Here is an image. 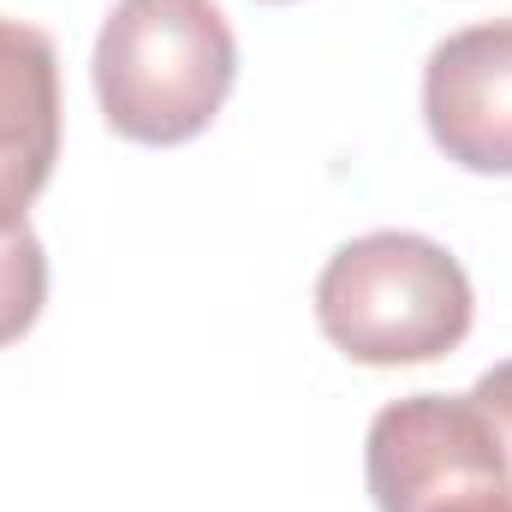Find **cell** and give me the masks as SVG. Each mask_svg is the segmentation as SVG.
<instances>
[{
	"label": "cell",
	"mask_w": 512,
	"mask_h": 512,
	"mask_svg": "<svg viewBox=\"0 0 512 512\" xmlns=\"http://www.w3.org/2000/svg\"><path fill=\"white\" fill-rule=\"evenodd\" d=\"M96 96L131 143H191L239 78V42L215 0H120L96 36Z\"/></svg>",
	"instance_id": "cell-1"
},
{
	"label": "cell",
	"mask_w": 512,
	"mask_h": 512,
	"mask_svg": "<svg viewBox=\"0 0 512 512\" xmlns=\"http://www.w3.org/2000/svg\"><path fill=\"white\" fill-rule=\"evenodd\" d=\"M316 322L352 364H435L471 334V280L423 233H364L328 256Z\"/></svg>",
	"instance_id": "cell-2"
},
{
	"label": "cell",
	"mask_w": 512,
	"mask_h": 512,
	"mask_svg": "<svg viewBox=\"0 0 512 512\" xmlns=\"http://www.w3.org/2000/svg\"><path fill=\"white\" fill-rule=\"evenodd\" d=\"M376 512H512V471L471 393H411L376 411L364 447Z\"/></svg>",
	"instance_id": "cell-3"
},
{
	"label": "cell",
	"mask_w": 512,
	"mask_h": 512,
	"mask_svg": "<svg viewBox=\"0 0 512 512\" xmlns=\"http://www.w3.org/2000/svg\"><path fill=\"white\" fill-rule=\"evenodd\" d=\"M423 120L465 173H512V18L453 30L423 66Z\"/></svg>",
	"instance_id": "cell-4"
},
{
	"label": "cell",
	"mask_w": 512,
	"mask_h": 512,
	"mask_svg": "<svg viewBox=\"0 0 512 512\" xmlns=\"http://www.w3.org/2000/svg\"><path fill=\"white\" fill-rule=\"evenodd\" d=\"M60 161V54L48 30L0 18V233L24 227Z\"/></svg>",
	"instance_id": "cell-5"
},
{
	"label": "cell",
	"mask_w": 512,
	"mask_h": 512,
	"mask_svg": "<svg viewBox=\"0 0 512 512\" xmlns=\"http://www.w3.org/2000/svg\"><path fill=\"white\" fill-rule=\"evenodd\" d=\"M48 298V251L30 227L0 233V346H12L18 334L36 328Z\"/></svg>",
	"instance_id": "cell-6"
},
{
	"label": "cell",
	"mask_w": 512,
	"mask_h": 512,
	"mask_svg": "<svg viewBox=\"0 0 512 512\" xmlns=\"http://www.w3.org/2000/svg\"><path fill=\"white\" fill-rule=\"evenodd\" d=\"M471 399L489 411V423H495V441H501V453H507V471H512V358H507V364H495L483 382L471 387Z\"/></svg>",
	"instance_id": "cell-7"
}]
</instances>
